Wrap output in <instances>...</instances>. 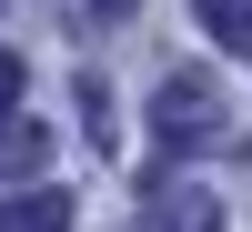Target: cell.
Instances as JSON below:
<instances>
[{"instance_id": "cell-1", "label": "cell", "mask_w": 252, "mask_h": 232, "mask_svg": "<svg viewBox=\"0 0 252 232\" xmlns=\"http://www.w3.org/2000/svg\"><path fill=\"white\" fill-rule=\"evenodd\" d=\"M152 141H161V152H212V141H222V91H212V81H192V71H172V81H161V101H152Z\"/></svg>"}, {"instance_id": "cell-2", "label": "cell", "mask_w": 252, "mask_h": 232, "mask_svg": "<svg viewBox=\"0 0 252 232\" xmlns=\"http://www.w3.org/2000/svg\"><path fill=\"white\" fill-rule=\"evenodd\" d=\"M40 162H51V121H40L31 101H10V111H0V182H31Z\"/></svg>"}, {"instance_id": "cell-3", "label": "cell", "mask_w": 252, "mask_h": 232, "mask_svg": "<svg viewBox=\"0 0 252 232\" xmlns=\"http://www.w3.org/2000/svg\"><path fill=\"white\" fill-rule=\"evenodd\" d=\"M0 232H71V192L61 182H31L20 202H0Z\"/></svg>"}, {"instance_id": "cell-4", "label": "cell", "mask_w": 252, "mask_h": 232, "mask_svg": "<svg viewBox=\"0 0 252 232\" xmlns=\"http://www.w3.org/2000/svg\"><path fill=\"white\" fill-rule=\"evenodd\" d=\"M141 232H222V202H212V192H161Z\"/></svg>"}, {"instance_id": "cell-5", "label": "cell", "mask_w": 252, "mask_h": 232, "mask_svg": "<svg viewBox=\"0 0 252 232\" xmlns=\"http://www.w3.org/2000/svg\"><path fill=\"white\" fill-rule=\"evenodd\" d=\"M192 10H202V31H212L232 61H252V0H192Z\"/></svg>"}, {"instance_id": "cell-6", "label": "cell", "mask_w": 252, "mask_h": 232, "mask_svg": "<svg viewBox=\"0 0 252 232\" xmlns=\"http://www.w3.org/2000/svg\"><path fill=\"white\" fill-rule=\"evenodd\" d=\"M10 101H31V71H20V51L0 40V111H10Z\"/></svg>"}, {"instance_id": "cell-7", "label": "cell", "mask_w": 252, "mask_h": 232, "mask_svg": "<svg viewBox=\"0 0 252 232\" xmlns=\"http://www.w3.org/2000/svg\"><path fill=\"white\" fill-rule=\"evenodd\" d=\"M91 10H101V20H121V10H141V0H91Z\"/></svg>"}]
</instances>
